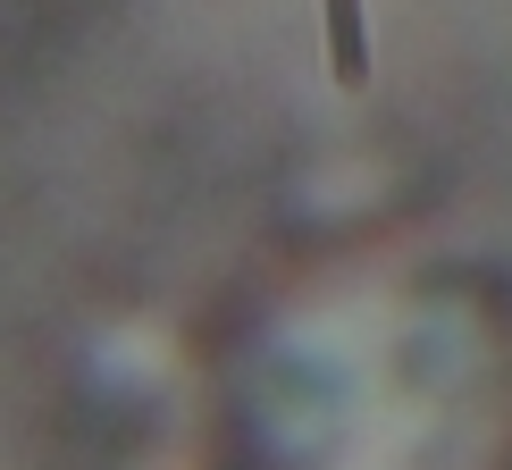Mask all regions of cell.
<instances>
[{"label":"cell","instance_id":"6da1fadb","mask_svg":"<svg viewBox=\"0 0 512 470\" xmlns=\"http://www.w3.org/2000/svg\"><path fill=\"white\" fill-rule=\"evenodd\" d=\"M328 59H336V84L370 76V17H361V0H328Z\"/></svg>","mask_w":512,"mask_h":470}]
</instances>
